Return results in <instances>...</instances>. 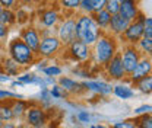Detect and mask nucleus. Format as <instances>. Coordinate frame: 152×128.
Masks as SVG:
<instances>
[{"label": "nucleus", "mask_w": 152, "mask_h": 128, "mask_svg": "<svg viewBox=\"0 0 152 128\" xmlns=\"http://www.w3.org/2000/svg\"><path fill=\"white\" fill-rule=\"evenodd\" d=\"M0 119L3 121V124L13 121V114H12V109H10V101L0 102Z\"/></svg>", "instance_id": "4be33fe9"}, {"label": "nucleus", "mask_w": 152, "mask_h": 128, "mask_svg": "<svg viewBox=\"0 0 152 128\" xmlns=\"http://www.w3.org/2000/svg\"><path fill=\"white\" fill-rule=\"evenodd\" d=\"M140 57H142V54L133 45H127V47H124L120 51V58H121V64H123V69H124L126 76H129L134 70V67L139 63Z\"/></svg>", "instance_id": "39448f33"}, {"label": "nucleus", "mask_w": 152, "mask_h": 128, "mask_svg": "<svg viewBox=\"0 0 152 128\" xmlns=\"http://www.w3.org/2000/svg\"><path fill=\"white\" fill-rule=\"evenodd\" d=\"M117 53H118V50H117L115 37L110 35V34H102L101 37L96 39V42L92 45L91 57H94L95 63H96L98 66L105 67V66L108 64V61H110Z\"/></svg>", "instance_id": "f257e3e1"}, {"label": "nucleus", "mask_w": 152, "mask_h": 128, "mask_svg": "<svg viewBox=\"0 0 152 128\" xmlns=\"http://www.w3.org/2000/svg\"><path fill=\"white\" fill-rule=\"evenodd\" d=\"M48 1H56V0H48Z\"/></svg>", "instance_id": "6e6d98bb"}, {"label": "nucleus", "mask_w": 152, "mask_h": 128, "mask_svg": "<svg viewBox=\"0 0 152 128\" xmlns=\"http://www.w3.org/2000/svg\"><path fill=\"white\" fill-rule=\"evenodd\" d=\"M145 18H146V16L139 12L137 18L129 23L127 29L121 34V38L124 39L126 44L134 47V45L143 38V22H145Z\"/></svg>", "instance_id": "20e7f679"}, {"label": "nucleus", "mask_w": 152, "mask_h": 128, "mask_svg": "<svg viewBox=\"0 0 152 128\" xmlns=\"http://www.w3.org/2000/svg\"><path fill=\"white\" fill-rule=\"evenodd\" d=\"M107 1H108V0H92V9H94V13L104 10Z\"/></svg>", "instance_id": "4c0bfd02"}, {"label": "nucleus", "mask_w": 152, "mask_h": 128, "mask_svg": "<svg viewBox=\"0 0 152 128\" xmlns=\"http://www.w3.org/2000/svg\"><path fill=\"white\" fill-rule=\"evenodd\" d=\"M79 3L80 0H58V4L61 6V9L64 10H79Z\"/></svg>", "instance_id": "c85d7f7f"}, {"label": "nucleus", "mask_w": 152, "mask_h": 128, "mask_svg": "<svg viewBox=\"0 0 152 128\" xmlns=\"http://www.w3.org/2000/svg\"><path fill=\"white\" fill-rule=\"evenodd\" d=\"M92 19H94V22L96 23V26L104 32V31H107L108 29V25H110V19H111V15L104 9V10H101V12H96L92 15Z\"/></svg>", "instance_id": "6ab92c4d"}, {"label": "nucleus", "mask_w": 152, "mask_h": 128, "mask_svg": "<svg viewBox=\"0 0 152 128\" xmlns=\"http://www.w3.org/2000/svg\"><path fill=\"white\" fill-rule=\"evenodd\" d=\"M1 72L6 74V76H9V77H13V76L20 74V67L10 57H7V58H3L1 60Z\"/></svg>", "instance_id": "a211bd4d"}, {"label": "nucleus", "mask_w": 152, "mask_h": 128, "mask_svg": "<svg viewBox=\"0 0 152 128\" xmlns=\"http://www.w3.org/2000/svg\"><path fill=\"white\" fill-rule=\"evenodd\" d=\"M133 122H134L136 128H152V116H151V114L136 116V119H133Z\"/></svg>", "instance_id": "b1692460"}, {"label": "nucleus", "mask_w": 152, "mask_h": 128, "mask_svg": "<svg viewBox=\"0 0 152 128\" xmlns=\"http://www.w3.org/2000/svg\"><path fill=\"white\" fill-rule=\"evenodd\" d=\"M16 77H18V82H20L23 86H26V85H34L37 74L35 73H22V74H18Z\"/></svg>", "instance_id": "c756f323"}, {"label": "nucleus", "mask_w": 152, "mask_h": 128, "mask_svg": "<svg viewBox=\"0 0 152 128\" xmlns=\"http://www.w3.org/2000/svg\"><path fill=\"white\" fill-rule=\"evenodd\" d=\"M15 128H28L25 124H15Z\"/></svg>", "instance_id": "09e8293b"}, {"label": "nucleus", "mask_w": 152, "mask_h": 128, "mask_svg": "<svg viewBox=\"0 0 152 128\" xmlns=\"http://www.w3.org/2000/svg\"><path fill=\"white\" fill-rule=\"evenodd\" d=\"M10 82H12V77H9L3 72H0V83H10Z\"/></svg>", "instance_id": "79ce46f5"}, {"label": "nucleus", "mask_w": 152, "mask_h": 128, "mask_svg": "<svg viewBox=\"0 0 152 128\" xmlns=\"http://www.w3.org/2000/svg\"><path fill=\"white\" fill-rule=\"evenodd\" d=\"M1 60H3V58H1V55H0V72H1Z\"/></svg>", "instance_id": "3c124183"}, {"label": "nucleus", "mask_w": 152, "mask_h": 128, "mask_svg": "<svg viewBox=\"0 0 152 128\" xmlns=\"http://www.w3.org/2000/svg\"><path fill=\"white\" fill-rule=\"evenodd\" d=\"M151 111H152V106L148 103H145V105H140V106H137V108H134V115L136 116H140V115H146V114H151Z\"/></svg>", "instance_id": "e433bc0d"}, {"label": "nucleus", "mask_w": 152, "mask_h": 128, "mask_svg": "<svg viewBox=\"0 0 152 128\" xmlns=\"http://www.w3.org/2000/svg\"><path fill=\"white\" fill-rule=\"evenodd\" d=\"M61 73H63V69L60 66H57V64H50L45 69H42V74L44 76H50V77H54V79L57 76H61Z\"/></svg>", "instance_id": "bb28decb"}, {"label": "nucleus", "mask_w": 152, "mask_h": 128, "mask_svg": "<svg viewBox=\"0 0 152 128\" xmlns=\"http://www.w3.org/2000/svg\"><path fill=\"white\" fill-rule=\"evenodd\" d=\"M129 23L130 22H127L126 19H123L118 13H115V15H111V19H110V25H108V31H110V35H113V37H117V35H120L121 37V34L127 29V26H129Z\"/></svg>", "instance_id": "2eb2a0df"}, {"label": "nucleus", "mask_w": 152, "mask_h": 128, "mask_svg": "<svg viewBox=\"0 0 152 128\" xmlns=\"http://www.w3.org/2000/svg\"><path fill=\"white\" fill-rule=\"evenodd\" d=\"M12 99H23V95H20L18 92L0 89V102H3V101H12Z\"/></svg>", "instance_id": "cd10ccee"}, {"label": "nucleus", "mask_w": 152, "mask_h": 128, "mask_svg": "<svg viewBox=\"0 0 152 128\" xmlns=\"http://www.w3.org/2000/svg\"><path fill=\"white\" fill-rule=\"evenodd\" d=\"M23 118H25L26 127H44L47 124V119H48L45 109L39 105L29 106Z\"/></svg>", "instance_id": "423d86ee"}, {"label": "nucleus", "mask_w": 152, "mask_h": 128, "mask_svg": "<svg viewBox=\"0 0 152 128\" xmlns=\"http://www.w3.org/2000/svg\"><path fill=\"white\" fill-rule=\"evenodd\" d=\"M76 119L80 124H92V115L88 111H79L76 114Z\"/></svg>", "instance_id": "473e14b6"}, {"label": "nucleus", "mask_w": 152, "mask_h": 128, "mask_svg": "<svg viewBox=\"0 0 152 128\" xmlns=\"http://www.w3.org/2000/svg\"><path fill=\"white\" fill-rule=\"evenodd\" d=\"M19 39H20L25 45H28V47L37 54V50H38V45H39L41 38H39L38 29L35 26H26V28H23V29L20 31Z\"/></svg>", "instance_id": "f8f14e48"}, {"label": "nucleus", "mask_w": 152, "mask_h": 128, "mask_svg": "<svg viewBox=\"0 0 152 128\" xmlns=\"http://www.w3.org/2000/svg\"><path fill=\"white\" fill-rule=\"evenodd\" d=\"M136 45H139V53H143L145 55H151L152 53V39L149 38H142Z\"/></svg>", "instance_id": "a878e982"}, {"label": "nucleus", "mask_w": 152, "mask_h": 128, "mask_svg": "<svg viewBox=\"0 0 152 128\" xmlns=\"http://www.w3.org/2000/svg\"><path fill=\"white\" fill-rule=\"evenodd\" d=\"M56 37L64 47H69L73 41H76V19L67 18L60 20L56 29Z\"/></svg>", "instance_id": "7ed1b4c3"}, {"label": "nucleus", "mask_w": 152, "mask_h": 128, "mask_svg": "<svg viewBox=\"0 0 152 128\" xmlns=\"http://www.w3.org/2000/svg\"><path fill=\"white\" fill-rule=\"evenodd\" d=\"M79 10H80L83 15H94L92 0H80V3H79Z\"/></svg>", "instance_id": "7c9ffc66"}, {"label": "nucleus", "mask_w": 152, "mask_h": 128, "mask_svg": "<svg viewBox=\"0 0 152 128\" xmlns=\"http://www.w3.org/2000/svg\"><path fill=\"white\" fill-rule=\"evenodd\" d=\"M118 9H120V3H118L117 0H108L107 4H105V10H107L110 15L118 13Z\"/></svg>", "instance_id": "72a5a7b5"}, {"label": "nucleus", "mask_w": 152, "mask_h": 128, "mask_svg": "<svg viewBox=\"0 0 152 128\" xmlns=\"http://www.w3.org/2000/svg\"><path fill=\"white\" fill-rule=\"evenodd\" d=\"M60 48H61V44L57 39L56 35L41 38L39 45H38V50H37V55L38 57H42V58H48V57L56 55L60 51Z\"/></svg>", "instance_id": "0eeeda50"}, {"label": "nucleus", "mask_w": 152, "mask_h": 128, "mask_svg": "<svg viewBox=\"0 0 152 128\" xmlns=\"http://www.w3.org/2000/svg\"><path fill=\"white\" fill-rule=\"evenodd\" d=\"M29 108L28 102L23 99H12L10 101V109L13 114V119H22Z\"/></svg>", "instance_id": "f3484780"}, {"label": "nucleus", "mask_w": 152, "mask_h": 128, "mask_svg": "<svg viewBox=\"0 0 152 128\" xmlns=\"http://www.w3.org/2000/svg\"><path fill=\"white\" fill-rule=\"evenodd\" d=\"M113 93L118 99H123V101L132 99L133 96H134V90H133L129 85H124V83H120V85L113 86Z\"/></svg>", "instance_id": "aec40b11"}, {"label": "nucleus", "mask_w": 152, "mask_h": 128, "mask_svg": "<svg viewBox=\"0 0 152 128\" xmlns=\"http://www.w3.org/2000/svg\"><path fill=\"white\" fill-rule=\"evenodd\" d=\"M151 72H152L151 57L143 55V57H140V60H139V63L136 64L134 70L129 74V82L134 85L137 80H140V79H143V77H146V76H151Z\"/></svg>", "instance_id": "6e6552de"}, {"label": "nucleus", "mask_w": 152, "mask_h": 128, "mask_svg": "<svg viewBox=\"0 0 152 128\" xmlns=\"http://www.w3.org/2000/svg\"><path fill=\"white\" fill-rule=\"evenodd\" d=\"M143 38L152 39V18H145V22H143Z\"/></svg>", "instance_id": "f704fd0d"}, {"label": "nucleus", "mask_w": 152, "mask_h": 128, "mask_svg": "<svg viewBox=\"0 0 152 128\" xmlns=\"http://www.w3.org/2000/svg\"><path fill=\"white\" fill-rule=\"evenodd\" d=\"M28 128H44V127H28Z\"/></svg>", "instance_id": "5fc2aeb1"}, {"label": "nucleus", "mask_w": 152, "mask_h": 128, "mask_svg": "<svg viewBox=\"0 0 152 128\" xmlns=\"http://www.w3.org/2000/svg\"><path fill=\"white\" fill-rule=\"evenodd\" d=\"M16 0H0V4L3 6V9H12V6H15Z\"/></svg>", "instance_id": "58836bf2"}, {"label": "nucleus", "mask_w": 152, "mask_h": 128, "mask_svg": "<svg viewBox=\"0 0 152 128\" xmlns=\"http://www.w3.org/2000/svg\"><path fill=\"white\" fill-rule=\"evenodd\" d=\"M57 85L66 92V93H70V95H79L85 90L82 83L76 82L75 79L72 77H67V76H60L58 80H57Z\"/></svg>", "instance_id": "4468645a"}, {"label": "nucleus", "mask_w": 152, "mask_h": 128, "mask_svg": "<svg viewBox=\"0 0 152 128\" xmlns=\"http://www.w3.org/2000/svg\"><path fill=\"white\" fill-rule=\"evenodd\" d=\"M1 10H3V6H1V4H0V13H1Z\"/></svg>", "instance_id": "603ef678"}, {"label": "nucleus", "mask_w": 152, "mask_h": 128, "mask_svg": "<svg viewBox=\"0 0 152 128\" xmlns=\"http://www.w3.org/2000/svg\"><path fill=\"white\" fill-rule=\"evenodd\" d=\"M42 79H44V83H45L47 88H50V86H53V85L57 83L56 79H54V77H50V76H42Z\"/></svg>", "instance_id": "ea45409f"}, {"label": "nucleus", "mask_w": 152, "mask_h": 128, "mask_svg": "<svg viewBox=\"0 0 152 128\" xmlns=\"http://www.w3.org/2000/svg\"><path fill=\"white\" fill-rule=\"evenodd\" d=\"M0 23L10 28L12 25L16 23V13L12 9H3L0 13Z\"/></svg>", "instance_id": "412c9836"}, {"label": "nucleus", "mask_w": 152, "mask_h": 128, "mask_svg": "<svg viewBox=\"0 0 152 128\" xmlns=\"http://www.w3.org/2000/svg\"><path fill=\"white\" fill-rule=\"evenodd\" d=\"M7 35H9V28L0 23V39H4Z\"/></svg>", "instance_id": "a19ab883"}, {"label": "nucleus", "mask_w": 152, "mask_h": 128, "mask_svg": "<svg viewBox=\"0 0 152 128\" xmlns=\"http://www.w3.org/2000/svg\"><path fill=\"white\" fill-rule=\"evenodd\" d=\"M134 86H136V89L140 92V93H143V95H151V92H152V76H146V77L137 80V82L134 83Z\"/></svg>", "instance_id": "5701e85b"}, {"label": "nucleus", "mask_w": 152, "mask_h": 128, "mask_svg": "<svg viewBox=\"0 0 152 128\" xmlns=\"http://www.w3.org/2000/svg\"><path fill=\"white\" fill-rule=\"evenodd\" d=\"M73 73L79 74V76H80V77H83V79L89 77V73H88V72H85V70H73Z\"/></svg>", "instance_id": "c03bdc74"}, {"label": "nucleus", "mask_w": 152, "mask_h": 128, "mask_svg": "<svg viewBox=\"0 0 152 128\" xmlns=\"http://www.w3.org/2000/svg\"><path fill=\"white\" fill-rule=\"evenodd\" d=\"M111 128H136L133 119H123V121H115Z\"/></svg>", "instance_id": "c9c22d12"}, {"label": "nucleus", "mask_w": 152, "mask_h": 128, "mask_svg": "<svg viewBox=\"0 0 152 128\" xmlns=\"http://www.w3.org/2000/svg\"><path fill=\"white\" fill-rule=\"evenodd\" d=\"M105 72L108 74V77L113 79V80H124V79L127 77L126 73H124L123 64H121L120 53H117V54L108 61V64L105 66Z\"/></svg>", "instance_id": "9b49d317"}, {"label": "nucleus", "mask_w": 152, "mask_h": 128, "mask_svg": "<svg viewBox=\"0 0 152 128\" xmlns=\"http://www.w3.org/2000/svg\"><path fill=\"white\" fill-rule=\"evenodd\" d=\"M10 85H12L13 88H23V85H22L20 82H18V80H12V82H10Z\"/></svg>", "instance_id": "a18cd8bd"}, {"label": "nucleus", "mask_w": 152, "mask_h": 128, "mask_svg": "<svg viewBox=\"0 0 152 128\" xmlns=\"http://www.w3.org/2000/svg\"><path fill=\"white\" fill-rule=\"evenodd\" d=\"M88 128H107L104 124H92V125H89Z\"/></svg>", "instance_id": "de8ad7c7"}, {"label": "nucleus", "mask_w": 152, "mask_h": 128, "mask_svg": "<svg viewBox=\"0 0 152 128\" xmlns=\"http://www.w3.org/2000/svg\"><path fill=\"white\" fill-rule=\"evenodd\" d=\"M82 86H83L85 90L96 93L99 96H107V95L113 93V86L108 82H104V80H85L82 83Z\"/></svg>", "instance_id": "ddd939ff"}, {"label": "nucleus", "mask_w": 152, "mask_h": 128, "mask_svg": "<svg viewBox=\"0 0 152 128\" xmlns=\"http://www.w3.org/2000/svg\"><path fill=\"white\" fill-rule=\"evenodd\" d=\"M7 53H9V57L18 64L19 67L32 66L35 63V60H37V54L28 45H25L19 38H15L9 42Z\"/></svg>", "instance_id": "f03ea898"}, {"label": "nucleus", "mask_w": 152, "mask_h": 128, "mask_svg": "<svg viewBox=\"0 0 152 128\" xmlns=\"http://www.w3.org/2000/svg\"><path fill=\"white\" fill-rule=\"evenodd\" d=\"M48 89H50V95H51V99H63V98H64V96L67 95V93L63 90V89H61V88H60V86H58L57 83H56V85H53L51 88H48Z\"/></svg>", "instance_id": "2f4dec72"}, {"label": "nucleus", "mask_w": 152, "mask_h": 128, "mask_svg": "<svg viewBox=\"0 0 152 128\" xmlns=\"http://www.w3.org/2000/svg\"><path fill=\"white\" fill-rule=\"evenodd\" d=\"M117 1L121 4V3H129V1H134V0H117Z\"/></svg>", "instance_id": "8fccbe9b"}, {"label": "nucleus", "mask_w": 152, "mask_h": 128, "mask_svg": "<svg viewBox=\"0 0 152 128\" xmlns=\"http://www.w3.org/2000/svg\"><path fill=\"white\" fill-rule=\"evenodd\" d=\"M61 16L58 13L57 9H45L39 13L38 16V22H39V26L42 29H51V28H56L57 25L60 23Z\"/></svg>", "instance_id": "9d476101"}, {"label": "nucleus", "mask_w": 152, "mask_h": 128, "mask_svg": "<svg viewBox=\"0 0 152 128\" xmlns=\"http://www.w3.org/2000/svg\"><path fill=\"white\" fill-rule=\"evenodd\" d=\"M67 53L72 57L73 61H79L83 63L86 60L91 58V47H88L86 44L80 42V41H73L69 47H67Z\"/></svg>", "instance_id": "1a4fd4ad"}, {"label": "nucleus", "mask_w": 152, "mask_h": 128, "mask_svg": "<svg viewBox=\"0 0 152 128\" xmlns=\"http://www.w3.org/2000/svg\"><path fill=\"white\" fill-rule=\"evenodd\" d=\"M38 98H39V102H41V105H42V108H48L50 105H51V95H50V89L48 88H44V89H41L39 93H38Z\"/></svg>", "instance_id": "393cba45"}, {"label": "nucleus", "mask_w": 152, "mask_h": 128, "mask_svg": "<svg viewBox=\"0 0 152 128\" xmlns=\"http://www.w3.org/2000/svg\"><path fill=\"white\" fill-rule=\"evenodd\" d=\"M118 15L123 19H126L127 22H133L139 15V9H137V3L134 1H129V3H121L120 9H118Z\"/></svg>", "instance_id": "dca6fc26"}, {"label": "nucleus", "mask_w": 152, "mask_h": 128, "mask_svg": "<svg viewBox=\"0 0 152 128\" xmlns=\"http://www.w3.org/2000/svg\"><path fill=\"white\" fill-rule=\"evenodd\" d=\"M1 125H3V121H1V119H0V128H1Z\"/></svg>", "instance_id": "864d4df0"}, {"label": "nucleus", "mask_w": 152, "mask_h": 128, "mask_svg": "<svg viewBox=\"0 0 152 128\" xmlns=\"http://www.w3.org/2000/svg\"><path fill=\"white\" fill-rule=\"evenodd\" d=\"M45 64H47V60H45V58H42L41 61H38V64H37V70H41V72H42V69H45V67H47Z\"/></svg>", "instance_id": "37998d69"}, {"label": "nucleus", "mask_w": 152, "mask_h": 128, "mask_svg": "<svg viewBox=\"0 0 152 128\" xmlns=\"http://www.w3.org/2000/svg\"><path fill=\"white\" fill-rule=\"evenodd\" d=\"M1 128H15V124H13V122H4V124L1 125Z\"/></svg>", "instance_id": "49530a36"}]
</instances>
